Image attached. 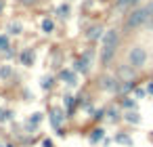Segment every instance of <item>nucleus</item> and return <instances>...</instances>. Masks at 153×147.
<instances>
[{
    "label": "nucleus",
    "instance_id": "1",
    "mask_svg": "<svg viewBox=\"0 0 153 147\" xmlns=\"http://www.w3.org/2000/svg\"><path fill=\"white\" fill-rule=\"evenodd\" d=\"M115 48H118V32L115 30H107L103 36V46H101V63L109 65L111 59L115 55Z\"/></svg>",
    "mask_w": 153,
    "mask_h": 147
},
{
    "label": "nucleus",
    "instance_id": "10",
    "mask_svg": "<svg viewBox=\"0 0 153 147\" xmlns=\"http://www.w3.org/2000/svg\"><path fill=\"white\" fill-rule=\"evenodd\" d=\"M99 36H101V28H90V32H88V38H90V40H96Z\"/></svg>",
    "mask_w": 153,
    "mask_h": 147
},
{
    "label": "nucleus",
    "instance_id": "22",
    "mask_svg": "<svg viewBox=\"0 0 153 147\" xmlns=\"http://www.w3.org/2000/svg\"><path fill=\"white\" fill-rule=\"evenodd\" d=\"M42 145H44V147H52V141H50V139H46V141H44Z\"/></svg>",
    "mask_w": 153,
    "mask_h": 147
},
{
    "label": "nucleus",
    "instance_id": "20",
    "mask_svg": "<svg viewBox=\"0 0 153 147\" xmlns=\"http://www.w3.org/2000/svg\"><path fill=\"white\" fill-rule=\"evenodd\" d=\"M0 74L6 78V76H11V70H8V67H2V72H0Z\"/></svg>",
    "mask_w": 153,
    "mask_h": 147
},
{
    "label": "nucleus",
    "instance_id": "24",
    "mask_svg": "<svg viewBox=\"0 0 153 147\" xmlns=\"http://www.w3.org/2000/svg\"><path fill=\"white\" fill-rule=\"evenodd\" d=\"M151 15H153V4H151Z\"/></svg>",
    "mask_w": 153,
    "mask_h": 147
},
{
    "label": "nucleus",
    "instance_id": "2",
    "mask_svg": "<svg viewBox=\"0 0 153 147\" xmlns=\"http://www.w3.org/2000/svg\"><path fill=\"white\" fill-rule=\"evenodd\" d=\"M151 17V6H143V8H136V11H132L128 15V19H126V28L128 30H134L139 28V25H145Z\"/></svg>",
    "mask_w": 153,
    "mask_h": 147
},
{
    "label": "nucleus",
    "instance_id": "6",
    "mask_svg": "<svg viewBox=\"0 0 153 147\" xmlns=\"http://www.w3.org/2000/svg\"><path fill=\"white\" fill-rule=\"evenodd\" d=\"M50 122L55 128H61V122H63V114H61V109H50Z\"/></svg>",
    "mask_w": 153,
    "mask_h": 147
},
{
    "label": "nucleus",
    "instance_id": "18",
    "mask_svg": "<svg viewBox=\"0 0 153 147\" xmlns=\"http://www.w3.org/2000/svg\"><path fill=\"white\" fill-rule=\"evenodd\" d=\"M65 105H67V109L71 111V107H74V99H71V97H65Z\"/></svg>",
    "mask_w": 153,
    "mask_h": 147
},
{
    "label": "nucleus",
    "instance_id": "21",
    "mask_svg": "<svg viewBox=\"0 0 153 147\" xmlns=\"http://www.w3.org/2000/svg\"><path fill=\"white\" fill-rule=\"evenodd\" d=\"M128 2H132V0H118V6H124V4H128Z\"/></svg>",
    "mask_w": 153,
    "mask_h": 147
},
{
    "label": "nucleus",
    "instance_id": "26",
    "mask_svg": "<svg viewBox=\"0 0 153 147\" xmlns=\"http://www.w3.org/2000/svg\"><path fill=\"white\" fill-rule=\"evenodd\" d=\"M0 6H2V4H0Z\"/></svg>",
    "mask_w": 153,
    "mask_h": 147
},
{
    "label": "nucleus",
    "instance_id": "3",
    "mask_svg": "<svg viewBox=\"0 0 153 147\" xmlns=\"http://www.w3.org/2000/svg\"><path fill=\"white\" fill-rule=\"evenodd\" d=\"M128 61H130L132 67H141V65H145V61H147V53H145V48H141V46L130 48V53H128Z\"/></svg>",
    "mask_w": 153,
    "mask_h": 147
},
{
    "label": "nucleus",
    "instance_id": "9",
    "mask_svg": "<svg viewBox=\"0 0 153 147\" xmlns=\"http://www.w3.org/2000/svg\"><path fill=\"white\" fill-rule=\"evenodd\" d=\"M61 78H63V80H67V84H76V78H74L71 72H61Z\"/></svg>",
    "mask_w": 153,
    "mask_h": 147
},
{
    "label": "nucleus",
    "instance_id": "8",
    "mask_svg": "<svg viewBox=\"0 0 153 147\" xmlns=\"http://www.w3.org/2000/svg\"><path fill=\"white\" fill-rule=\"evenodd\" d=\"M126 120H128V122L139 124V122H141V116L136 114V111H128V114H126Z\"/></svg>",
    "mask_w": 153,
    "mask_h": 147
},
{
    "label": "nucleus",
    "instance_id": "13",
    "mask_svg": "<svg viewBox=\"0 0 153 147\" xmlns=\"http://www.w3.org/2000/svg\"><path fill=\"white\" fill-rule=\"evenodd\" d=\"M42 30L46 32V34L52 32V21H50V19H44V21H42Z\"/></svg>",
    "mask_w": 153,
    "mask_h": 147
},
{
    "label": "nucleus",
    "instance_id": "4",
    "mask_svg": "<svg viewBox=\"0 0 153 147\" xmlns=\"http://www.w3.org/2000/svg\"><path fill=\"white\" fill-rule=\"evenodd\" d=\"M90 59H92V53H90V50H86V53L82 55V59H78V61H76V70L82 72V74H86L88 70H90Z\"/></svg>",
    "mask_w": 153,
    "mask_h": 147
},
{
    "label": "nucleus",
    "instance_id": "14",
    "mask_svg": "<svg viewBox=\"0 0 153 147\" xmlns=\"http://www.w3.org/2000/svg\"><path fill=\"white\" fill-rule=\"evenodd\" d=\"M6 48H8V38L0 36V50H6Z\"/></svg>",
    "mask_w": 153,
    "mask_h": 147
},
{
    "label": "nucleus",
    "instance_id": "11",
    "mask_svg": "<svg viewBox=\"0 0 153 147\" xmlns=\"http://www.w3.org/2000/svg\"><path fill=\"white\" fill-rule=\"evenodd\" d=\"M103 139V130L99 128V130H92V135H90V141L92 143H96V141H101Z\"/></svg>",
    "mask_w": 153,
    "mask_h": 147
},
{
    "label": "nucleus",
    "instance_id": "25",
    "mask_svg": "<svg viewBox=\"0 0 153 147\" xmlns=\"http://www.w3.org/2000/svg\"><path fill=\"white\" fill-rule=\"evenodd\" d=\"M132 2H139V0H132Z\"/></svg>",
    "mask_w": 153,
    "mask_h": 147
},
{
    "label": "nucleus",
    "instance_id": "23",
    "mask_svg": "<svg viewBox=\"0 0 153 147\" xmlns=\"http://www.w3.org/2000/svg\"><path fill=\"white\" fill-rule=\"evenodd\" d=\"M147 90H149V92H151V95H153V82H151V84H149V88H147Z\"/></svg>",
    "mask_w": 153,
    "mask_h": 147
},
{
    "label": "nucleus",
    "instance_id": "16",
    "mask_svg": "<svg viewBox=\"0 0 153 147\" xmlns=\"http://www.w3.org/2000/svg\"><path fill=\"white\" fill-rule=\"evenodd\" d=\"M8 30H11V32H15V34H17V32H19V30H21V25H19V23H11V25H8Z\"/></svg>",
    "mask_w": 153,
    "mask_h": 147
},
{
    "label": "nucleus",
    "instance_id": "12",
    "mask_svg": "<svg viewBox=\"0 0 153 147\" xmlns=\"http://www.w3.org/2000/svg\"><path fill=\"white\" fill-rule=\"evenodd\" d=\"M115 141L124 143V145H132V139H130V137H126V135H118V137H115Z\"/></svg>",
    "mask_w": 153,
    "mask_h": 147
},
{
    "label": "nucleus",
    "instance_id": "15",
    "mask_svg": "<svg viewBox=\"0 0 153 147\" xmlns=\"http://www.w3.org/2000/svg\"><path fill=\"white\" fill-rule=\"evenodd\" d=\"M38 122H40V114H34V118H32L30 122H28V126H36Z\"/></svg>",
    "mask_w": 153,
    "mask_h": 147
},
{
    "label": "nucleus",
    "instance_id": "7",
    "mask_svg": "<svg viewBox=\"0 0 153 147\" xmlns=\"http://www.w3.org/2000/svg\"><path fill=\"white\" fill-rule=\"evenodd\" d=\"M21 61H23L25 65H32V63H34V53H32V50H25V53L21 55Z\"/></svg>",
    "mask_w": 153,
    "mask_h": 147
},
{
    "label": "nucleus",
    "instance_id": "5",
    "mask_svg": "<svg viewBox=\"0 0 153 147\" xmlns=\"http://www.w3.org/2000/svg\"><path fill=\"white\" fill-rule=\"evenodd\" d=\"M118 76L122 78L124 82H134V72H132V65L128 67V65H122L120 67V72H118Z\"/></svg>",
    "mask_w": 153,
    "mask_h": 147
},
{
    "label": "nucleus",
    "instance_id": "17",
    "mask_svg": "<svg viewBox=\"0 0 153 147\" xmlns=\"http://www.w3.org/2000/svg\"><path fill=\"white\" fill-rule=\"evenodd\" d=\"M50 84H52L50 78H44V80H42V88H50Z\"/></svg>",
    "mask_w": 153,
    "mask_h": 147
},
{
    "label": "nucleus",
    "instance_id": "19",
    "mask_svg": "<svg viewBox=\"0 0 153 147\" xmlns=\"http://www.w3.org/2000/svg\"><path fill=\"white\" fill-rule=\"evenodd\" d=\"M8 118H11V114H8V111H2V109H0V120H8Z\"/></svg>",
    "mask_w": 153,
    "mask_h": 147
}]
</instances>
